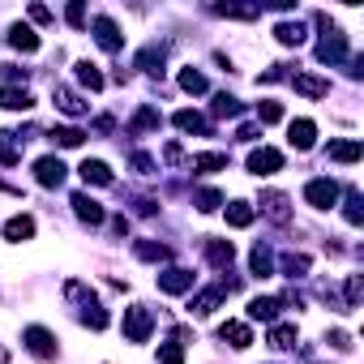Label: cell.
Here are the masks:
<instances>
[{"instance_id": "6da1fadb", "label": "cell", "mask_w": 364, "mask_h": 364, "mask_svg": "<svg viewBox=\"0 0 364 364\" xmlns=\"http://www.w3.org/2000/svg\"><path fill=\"white\" fill-rule=\"evenodd\" d=\"M65 300H73V304L82 309V321H86L90 330H107V313L99 309L95 287H86L82 279H69V283H65Z\"/></svg>"}, {"instance_id": "7a4b0ae2", "label": "cell", "mask_w": 364, "mask_h": 364, "mask_svg": "<svg viewBox=\"0 0 364 364\" xmlns=\"http://www.w3.org/2000/svg\"><path fill=\"white\" fill-rule=\"evenodd\" d=\"M150 330H154V313L146 304L124 309V338L129 343H150Z\"/></svg>"}, {"instance_id": "3957f363", "label": "cell", "mask_w": 364, "mask_h": 364, "mask_svg": "<svg viewBox=\"0 0 364 364\" xmlns=\"http://www.w3.org/2000/svg\"><path fill=\"white\" fill-rule=\"evenodd\" d=\"M22 343H26V351L31 355H39V360H56V334L48 330V326H26L22 330Z\"/></svg>"}, {"instance_id": "277c9868", "label": "cell", "mask_w": 364, "mask_h": 364, "mask_svg": "<svg viewBox=\"0 0 364 364\" xmlns=\"http://www.w3.org/2000/svg\"><path fill=\"white\" fill-rule=\"evenodd\" d=\"M304 202L313 206V210H334L338 206V185H334V180H309V185H304Z\"/></svg>"}, {"instance_id": "5b68a950", "label": "cell", "mask_w": 364, "mask_h": 364, "mask_svg": "<svg viewBox=\"0 0 364 364\" xmlns=\"http://www.w3.org/2000/svg\"><path fill=\"white\" fill-rule=\"evenodd\" d=\"M159 291H167V296H185V291H193V270H185V266H167V270L159 274Z\"/></svg>"}, {"instance_id": "8992f818", "label": "cell", "mask_w": 364, "mask_h": 364, "mask_svg": "<svg viewBox=\"0 0 364 364\" xmlns=\"http://www.w3.org/2000/svg\"><path fill=\"white\" fill-rule=\"evenodd\" d=\"M330 35L317 43V60L321 65H343L347 60V39H343V31H334V26H326Z\"/></svg>"}, {"instance_id": "52a82bcc", "label": "cell", "mask_w": 364, "mask_h": 364, "mask_svg": "<svg viewBox=\"0 0 364 364\" xmlns=\"http://www.w3.org/2000/svg\"><path fill=\"white\" fill-rule=\"evenodd\" d=\"M35 180L43 189H60L65 185V163L56 159V154H43L39 163H35Z\"/></svg>"}, {"instance_id": "ba28073f", "label": "cell", "mask_w": 364, "mask_h": 364, "mask_svg": "<svg viewBox=\"0 0 364 364\" xmlns=\"http://www.w3.org/2000/svg\"><path fill=\"white\" fill-rule=\"evenodd\" d=\"M69 206H73V215H77L86 228H99V223L107 219V210H103V206H99L90 193H73V198H69Z\"/></svg>"}, {"instance_id": "9c48e42d", "label": "cell", "mask_w": 364, "mask_h": 364, "mask_svg": "<svg viewBox=\"0 0 364 364\" xmlns=\"http://www.w3.org/2000/svg\"><path fill=\"white\" fill-rule=\"evenodd\" d=\"M279 167H283V154H279L274 146H257V150L249 154V171H253V176H274Z\"/></svg>"}, {"instance_id": "30bf717a", "label": "cell", "mask_w": 364, "mask_h": 364, "mask_svg": "<svg viewBox=\"0 0 364 364\" xmlns=\"http://www.w3.org/2000/svg\"><path fill=\"white\" fill-rule=\"evenodd\" d=\"M223 300H228V287H223V283H219V287H206V291H198V296L189 300V313H193V317H210Z\"/></svg>"}, {"instance_id": "8fae6325", "label": "cell", "mask_w": 364, "mask_h": 364, "mask_svg": "<svg viewBox=\"0 0 364 364\" xmlns=\"http://www.w3.org/2000/svg\"><path fill=\"white\" fill-rule=\"evenodd\" d=\"M90 31H95V43H99L103 52H120V43H124V39H120V26H116L112 18H95V22H90Z\"/></svg>"}, {"instance_id": "7c38bea8", "label": "cell", "mask_w": 364, "mask_h": 364, "mask_svg": "<svg viewBox=\"0 0 364 364\" xmlns=\"http://www.w3.org/2000/svg\"><path fill=\"white\" fill-rule=\"evenodd\" d=\"M262 215H266L270 223H287V219H291L287 193H279V189H266V193H262Z\"/></svg>"}, {"instance_id": "4fadbf2b", "label": "cell", "mask_w": 364, "mask_h": 364, "mask_svg": "<svg viewBox=\"0 0 364 364\" xmlns=\"http://www.w3.org/2000/svg\"><path fill=\"white\" fill-rule=\"evenodd\" d=\"M291 86H296L304 99H326V95H330V82H326V77H317V73H300V69L291 73Z\"/></svg>"}, {"instance_id": "5bb4252c", "label": "cell", "mask_w": 364, "mask_h": 364, "mask_svg": "<svg viewBox=\"0 0 364 364\" xmlns=\"http://www.w3.org/2000/svg\"><path fill=\"white\" fill-rule=\"evenodd\" d=\"M287 141H291L296 150H313V146H317V124H313V120H291V124H287Z\"/></svg>"}, {"instance_id": "9a60e30c", "label": "cell", "mask_w": 364, "mask_h": 364, "mask_svg": "<svg viewBox=\"0 0 364 364\" xmlns=\"http://www.w3.org/2000/svg\"><path fill=\"white\" fill-rule=\"evenodd\" d=\"M360 154H364V146L355 137H343V141L326 146V159H334V163H360Z\"/></svg>"}, {"instance_id": "2e32d148", "label": "cell", "mask_w": 364, "mask_h": 364, "mask_svg": "<svg viewBox=\"0 0 364 364\" xmlns=\"http://www.w3.org/2000/svg\"><path fill=\"white\" fill-rule=\"evenodd\" d=\"M279 309H283L279 296H253V300H249V321H274Z\"/></svg>"}, {"instance_id": "e0dca14e", "label": "cell", "mask_w": 364, "mask_h": 364, "mask_svg": "<svg viewBox=\"0 0 364 364\" xmlns=\"http://www.w3.org/2000/svg\"><path fill=\"white\" fill-rule=\"evenodd\" d=\"M171 124H176V129H185V133H215V124H210L202 112H189V107H180V112L171 116Z\"/></svg>"}, {"instance_id": "ac0fdd59", "label": "cell", "mask_w": 364, "mask_h": 364, "mask_svg": "<svg viewBox=\"0 0 364 364\" xmlns=\"http://www.w3.org/2000/svg\"><path fill=\"white\" fill-rule=\"evenodd\" d=\"M0 107H5V112H31L35 99H31L26 86H5V90H0Z\"/></svg>"}, {"instance_id": "d6986e66", "label": "cell", "mask_w": 364, "mask_h": 364, "mask_svg": "<svg viewBox=\"0 0 364 364\" xmlns=\"http://www.w3.org/2000/svg\"><path fill=\"white\" fill-rule=\"evenodd\" d=\"M77 171H82V180H86V185H99V189H103V185H112V180H116V176H112V167H107L103 159H86V163H82Z\"/></svg>"}, {"instance_id": "ffe728a7", "label": "cell", "mask_w": 364, "mask_h": 364, "mask_svg": "<svg viewBox=\"0 0 364 364\" xmlns=\"http://www.w3.org/2000/svg\"><path fill=\"white\" fill-rule=\"evenodd\" d=\"M52 99H56V107H60L65 116H86V107H90V103H82V95H77V90H69V86H56V90H52Z\"/></svg>"}, {"instance_id": "44dd1931", "label": "cell", "mask_w": 364, "mask_h": 364, "mask_svg": "<svg viewBox=\"0 0 364 364\" xmlns=\"http://www.w3.org/2000/svg\"><path fill=\"white\" fill-rule=\"evenodd\" d=\"M219 338H223V343H232L236 351H245V347L253 343V330H249L245 321H223V326H219Z\"/></svg>"}, {"instance_id": "7402d4cb", "label": "cell", "mask_w": 364, "mask_h": 364, "mask_svg": "<svg viewBox=\"0 0 364 364\" xmlns=\"http://www.w3.org/2000/svg\"><path fill=\"white\" fill-rule=\"evenodd\" d=\"M159 124H163L159 107H150V103H146V107H137V116L129 120V133H133V137H141V133H150V129H159Z\"/></svg>"}, {"instance_id": "603a6c76", "label": "cell", "mask_w": 364, "mask_h": 364, "mask_svg": "<svg viewBox=\"0 0 364 364\" xmlns=\"http://www.w3.org/2000/svg\"><path fill=\"white\" fill-rule=\"evenodd\" d=\"M35 236V219L31 215H14L9 223H5V240L9 245H22V240H31Z\"/></svg>"}, {"instance_id": "cb8c5ba5", "label": "cell", "mask_w": 364, "mask_h": 364, "mask_svg": "<svg viewBox=\"0 0 364 364\" xmlns=\"http://www.w3.org/2000/svg\"><path fill=\"white\" fill-rule=\"evenodd\" d=\"M206 257H210V266L228 270L236 262V249H232V240H206Z\"/></svg>"}, {"instance_id": "d4e9b609", "label": "cell", "mask_w": 364, "mask_h": 364, "mask_svg": "<svg viewBox=\"0 0 364 364\" xmlns=\"http://www.w3.org/2000/svg\"><path fill=\"white\" fill-rule=\"evenodd\" d=\"M9 43H14L18 52H26V56H31V52H39V35H35L31 26H22V22H18V26H9Z\"/></svg>"}, {"instance_id": "484cf974", "label": "cell", "mask_w": 364, "mask_h": 364, "mask_svg": "<svg viewBox=\"0 0 364 364\" xmlns=\"http://www.w3.org/2000/svg\"><path fill=\"white\" fill-rule=\"evenodd\" d=\"M163 56H167V48L146 43V48L137 52V69H146V73H163Z\"/></svg>"}, {"instance_id": "4316f807", "label": "cell", "mask_w": 364, "mask_h": 364, "mask_svg": "<svg viewBox=\"0 0 364 364\" xmlns=\"http://www.w3.org/2000/svg\"><path fill=\"white\" fill-rule=\"evenodd\" d=\"M270 347L274 351H291L296 347V326L291 321H274L270 326Z\"/></svg>"}, {"instance_id": "83f0119b", "label": "cell", "mask_w": 364, "mask_h": 364, "mask_svg": "<svg viewBox=\"0 0 364 364\" xmlns=\"http://www.w3.org/2000/svg\"><path fill=\"white\" fill-rule=\"evenodd\" d=\"M210 14L219 18H236V22H253L262 14V5H210Z\"/></svg>"}, {"instance_id": "f1b7e54d", "label": "cell", "mask_w": 364, "mask_h": 364, "mask_svg": "<svg viewBox=\"0 0 364 364\" xmlns=\"http://www.w3.org/2000/svg\"><path fill=\"white\" fill-rule=\"evenodd\" d=\"M274 39H279L283 48H300L309 35H304V26H300V22H279V26H274Z\"/></svg>"}, {"instance_id": "f546056e", "label": "cell", "mask_w": 364, "mask_h": 364, "mask_svg": "<svg viewBox=\"0 0 364 364\" xmlns=\"http://www.w3.org/2000/svg\"><path fill=\"white\" fill-rule=\"evenodd\" d=\"M133 253H137L141 262H167V257H171V249H167V245H159V240H137V245H133Z\"/></svg>"}, {"instance_id": "4dcf8cb0", "label": "cell", "mask_w": 364, "mask_h": 364, "mask_svg": "<svg viewBox=\"0 0 364 364\" xmlns=\"http://www.w3.org/2000/svg\"><path fill=\"white\" fill-rule=\"evenodd\" d=\"M77 82H82L86 90H103V86H107L103 73H99V65H90V60H77Z\"/></svg>"}, {"instance_id": "1f68e13d", "label": "cell", "mask_w": 364, "mask_h": 364, "mask_svg": "<svg viewBox=\"0 0 364 364\" xmlns=\"http://www.w3.org/2000/svg\"><path fill=\"white\" fill-rule=\"evenodd\" d=\"M180 90H189V95H206L210 86H206V73H198L193 65L189 69H180Z\"/></svg>"}, {"instance_id": "d6a6232c", "label": "cell", "mask_w": 364, "mask_h": 364, "mask_svg": "<svg viewBox=\"0 0 364 364\" xmlns=\"http://www.w3.org/2000/svg\"><path fill=\"white\" fill-rule=\"evenodd\" d=\"M223 167H228V154H219V150L193 154V171H223Z\"/></svg>"}, {"instance_id": "836d02e7", "label": "cell", "mask_w": 364, "mask_h": 364, "mask_svg": "<svg viewBox=\"0 0 364 364\" xmlns=\"http://www.w3.org/2000/svg\"><path fill=\"white\" fill-rule=\"evenodd\" d=\"M249 266H253V274H257V279L274 274V257H270V249H266V245H257V249H253V257H249Z\"/></svg>"}, {"instance_id": "e575fe53", "label": "cell", "mask_w": 364, "mask_h": 364, "mask_svg": "<svg viewBox=\"0 0 364 364\" xmlns=\"http://www.w3.org/2000/svg\"><path fill=\"white\" fill-rule=\"evenodd\" d=\"M253 223V206L249 202H232L228 206V228H249Z\"/></svg>"}, {"instance_id": "d590c367", "label": "cell", "mask_w": 364, "mask_h": 364, "mask_svg": "<svg viewBox=\"0 0 364 364\" xmlns=\"http://www.w3.org/2000/svg\"><path fill=\"white\" fill-rule=\"evenodd\" d=\"M309 257L304 253H283V274H291V279H300V274H309Z\"/></svg>"}, {"instance_id": "8d00e7d4", "label": "cell", "mask_w": 364, "mask_h": 364, "mask_svg": "<svg viewBox=\"0 0 364 364\" xmlns=\"http://www.w3.org/2000/svg\"><path fill=\"white\" fill-rule=\"evenodd\" d=\"M193 202H198V210H206V215H210V210H219V206H223V193H219V189H198V193H193Z\"/></svg>"}, {"instance_id": "74e56055", "label": "cell", "mask_w": 364, "mask_h": 364, "mask_svg": "<svg viewBox=\"0 0 364 364\" xmlns=\"http://www.w3.org/2000/svg\"><path fill=\"white\" fill-rule=\"evenodd\" d=\"M22 159V150L14 146V133H0V163H5V167H14Z\"/></svg>"}, {"instance_id": "f35d334b", "label": "cell", "mask_w": 364, "mask_h": 364, "mask_svg": "<svg viewBox=\"0 0 364 364\" xmlns=\"http://www.w3.org/2000/svg\"><path fill=\"white\" fill-rule=\"evenodd\" d=\"M159 364H185V347H180V343H163L159 347Z\"/></svg>"}, {"instance_id": "ab89813d", "label": "cell", "mask_w": 364, "mask_h": 364, "mask_svg": "<svg viewBox=\"0 0 364 364\" xmlns=\"http://www.w3.org/2000/svg\"><path fill=\"white\" fill-rule=\"evenodd\" d=\"M257 120H262V124H279V120H283V107H279L274 99H266V103L257 107Z\"/></svg>"}, {"instance_id": "60d3db41", "label": "cell", "mask_w": 364, "mask_h": 364, "mask_svg": "<svg viewBox=\"0 0 364 364\" xmlns=\"http://www.w3.org/2000/svg\"><path fill=\"white\" fill-rule=\"evenodd\" d=\"M52 141H60V146H82L86 133H82V129H52Z\"/></svg>"}, {"instance_id": "b9f144b4", "label": "cell", "mask_w": 364, "mask_h": 364, "mask_svg": "<svg viewBox=\"0 0 364 364\" xmlns=\"http://www.w3.org/2000/svg\"><path fill=\"white\" fill-rule=\"evenodd\" d=\"M215 116H240V103L232 95H215Z\"/></svg>"}, {"instance_id": "7bdbcfd3", "label": "cell", "mask_w": 364, "mask_h": 364, "mask_svg": "<svg viewBox=\"0 0 364 364\" xmlns=\"http://www.w3.org/2000/svg\"><path fill=\"white\" fill-rule=\"evenodd\" d=\"M65 22H69V26H77V31L86 26V5H82V0H73V5L65 9Z\"/></svg>"}, {"instance_id": "ee69618b", "label": "cell", "mask_w": 364, "mask_h": 364, "mask_svg": "<svg viewBox=\"0 0 364 364\" xmlns=\"http://www.w3.org/2000/svg\"><path fill=\"white\" fill-rule=\"evenodd\" d=\"M347 223L360 228L364 223V210H360V193H347Z\"/></svg>"}, {"instance_id": "f6af8a7d", "label": "cell", "mask_w": 364, "mask_h": 364, "mask_svg": "<svg viewBox=\"0 0 364 364\" xmlns=\"http://www.w3.org/2000/svg\"><path fill=\"white\" fill-rule=\"evenodd\" d=\"M326 343H330L334 351H351V334H347V330H330V334H326Z\"/></svg>"}, {"instance_id": "bcb514c9", "label": "cell", "mask_w": 364, "mask_h": 364, "mask_svg": "<svg viewBox=\"0 0 364 364\" xmlns=\"http://www.w3.org/2000/svg\"><path fill=\"white\" fill-rule=\"evenodd\" d=\"M133 167H137V171H141V176H150V171H154V159H150V154H141V150H137V154H133Z\"/></svg>"}, {"instance_id": "7dc6e473", "label": "cell", "mask_w": 364, "mask_h": 364, "mask_svg": "<svg viewBox=\"0 0 364 364\" xmlns=\"http://www.w3.org/2000/svg\"><path fill=\"white\" fill-rule=\"evenodd\" d=\"M163 159H167V163H185V150H180L176 141H167V150H163Z\"/></svg>"}, {"instance_id": "c3c4849f", "label": "cell", "mask_w": 364, "mask_h": 364, "mask_svg": "<svg viewBox=\"0 0 364 364\" xmlns=\"http://www.w3.org/2000/svg\"><path fill=\"white\" fill-rule=\"evenodd\" d=\"M31 18H35V22H43V26H48V22H52V9H43V5H31Z\"/></svg>"}, {"instance_id": "681fc988", "label": "cell", "mask_w": 364, "mask_h": 364, "mask_svg": "<svg viewBox=\"0 0 364 364\" xmlns=\"http://www.w3.org/2000/svg\"><path fill=\"white\" fill-rule=\"evenodd\" d=\"M236 137H240V141H257V124H240Z\"/></svg>"}, {"instance_id": "f907efd6", "label": "cell", "mask_w": 364, "mask_h": 364, "mask_svg": "<svg viewBox=\"0 0 364 364\" xmlns=\"http://www.w3.org/2000/svg\"><path fill=\"white\" fill-rule=\"evenodd\" d=\"M0 364H9V347L5 343H0Z\"/></svg>"}]
</instances>
